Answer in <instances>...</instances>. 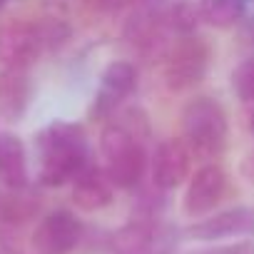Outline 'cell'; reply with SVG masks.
Wrapping results in <instances>:
<instances>
[{"label": "cell", "mask_w": 254, "mask_h": 254, "mask_svg": "<svg viewBox=\"0 0 254 254\" xmlns=\"http://www.w3.org/2000/svg\"><path fill=\"white\" fill-rule=\"evenodd\" d=\"M187 237L194 242H224L237 237H254V207L237 204L222 212H212L190 224Z\"/></svg>", "instance_id": "obj_8"}, {"label": "cell", "mask_w": 254, "mask_h": 254, "mask_svg": "<svg viewBox=\"0 0 254 254\" xmlns=\"http://www.w3.org/2000/svg\"><path fill=\"white\" fill-rule=\"evenodd\" d=\"M212 50L204 38L185 35L170 48L165 58V85L170 90H190L204 80Z\"/></svg>", "instance_id": "obj_4"}, {"label": "cell", "mask_w": 254, "mask_h": 254, "mask_svg": "<svg viewBox=\"0 0 254 254\" xmlns=\"http://www.w3.org/2000/svg\"><path fill=\"white\" fill-rule=\"evenodd\" d=\"M247 3H254V0H247Z\"/></svg>", "instance_id": "obj_25"}, {"label": "cell", "mask_w": 254, "mask_h": 254, "mask_svg": "<svg viewBox=\"0 0 254 254\" xmlns=\"http://www.w3.org/2000/svg\"><path fill=\"white\" fill-rule=\"evenodd\" d=\"M232 90L242 102H254V58L242 60L234 70H232Z\"/></svg>", "instance_id": "obj_18"}, {"label": "cell", "mask_w": 254, "mask_h": 254, "mask_svg": "<svg viewBox=\"0 0 254 254\" xmlns=\"http://www.w3.org/2000/svg\"><path fill=\"white\" fill-rule=\"evenodd\" d=\"M182 140L194 157L214 160L224 152L229 122L224 107L214 97H194L182 107Z\"/></svg>", "instance_id": "obj_3"}, {"label": "cell", "mask_w": 254, "mask_h": 254, "mask_svg": "<svg viewBox=\"0 0 254 254\" xmlns=\"http://www.w3.org/2000/svg\"><path fill=\"white\" fill-rule=\"evenodd\" d=\"M38 182L43 187H63L90 165V142L85 127L67 120H53L35 137Z\"/></svg>", "instance_id": "obj_2"}, {"label": "cell", "mask_w": 254, "mask_h": 254, "mask_svg": "<svg viewBox=\"0 0 254 254\" xmlns=\"http://www.w3.org/2000/svg\"><path fill=\"white\" fill-rule=\"evenodd\" d=\"M115 199V185L107 177L105 167L87 165L72 180V202L82 212H100Z\"/></svg>", "instance_id": "obj_12"}, {"label": "cell", "mask_w": 254, "mask_h": 254, "mask_svg": "<svg viewBox=\"0 0 254 254\" xmlns=\"http://www.w3.org/2000/svg\"><path fill=\"white\" fill-rule=\"evenodd\" d=\"M0 185L5 190H23L30 185L25 145L15 132L0 130Z\"/></svg>", "instance_id": "obj_13"}, {"label": "cell", "mask_w": 254, "mask_h": 254, "mask_svg": "<svg viewBox=\"0 0 254 254\" xmlns=\"http://www.w3.org/2000/svg\"><path fill=\"white\" fill-rule=\"evenodd\" d=\"M43 50L35 23L8 20L0 25V65L5 70H28L38 63Z\"/></svg>", "instance_id": "obj_6"}, {"label": "cell", "mask_w": 254, "mask_h": 254, "mask_svg": "<svg viewBox=\"0 0 254 254\" xmlns=\"http://www.w3.org/2000/svg\"><path fill=\"white\" fill-rule=\"evenodd\" d=\"M30 80L25 70L0 72V122H18L30 102Z\"/></svg>", "instance_id": "obj_14"}, {"label": "cell", "mask_w": 254, "mask_h": 254, "mask_svg": "<svg viewBox=\"0 0 254 254\" xmlns=\"http://www.w3.org/2000/svg\"><path fill=\"white\" fill-rule=\"evenodd\" d=\"M150 137V122L140 107H127L110 120L100 132V152L105 172L115 190H137L145 180L150 155L145 140Z\"/></svg>", "instance_id": "obj_1"}, {"label": "cell", "mask_w": 254, "mask_h": 254, "mask_svg": "<svg viewBox=\"0 0 254 254\" xmlns=\"http://www.w3.org/2000/svg\"><path fill=\"white\" fill-rule=\"evenodd\" d=\"M165 23H167V33H175L177 38L194 35L202 23L197 3H192V0H170L165 10Z\"/></svg>", "instance_id": "obj_17"}, {"label": "cell", "mask_w": 254, "mask_h": 254, "mask_svg": "<svg viewBox=\"0 0 254 254\" xmlns=\"http://www.w3.org/2000/svg\"><path fill=\"white\" fill-rule=\"evenodd\" d=\"M5 3H8V0H0V10H3V8H5Z\"/></svg>", "instance_id": "obj_23"}, {"label": "cell", "mask_w": 254, "mask_h": 254, "mask_svg": "<svg viewBox=\"0 0 254 254\" xmlns=\"http://www.w3.org/2000/svg\"><path fill=\"white\" fill-rule=\"evenodd\" d=\"M190 165H192V152L185 145V140H177V137L162 140L150 157L152 185L160 187L162 192L180 187L190 177Z\"/></svg>", "instance_id": "obj_10"}, {"label": "cell", "mask_w": 254, "mask_h": 254, "mask_svg": "<svg viewBox=\"0 0 254 254\" xmlns=\"http://www.w3.org/2000/svg\"><path fill=\"white\" fill-rule=\"evenodd\" d=\"M249 28H252V35H254V23H252V25H249Z\"/></svg>", "instance_id": "obj_24"}, {"label": "cell", "mask_w": 254, "mask_h": 254, "mask_svg": "<svg viewBox=\"0 0 254 254\" xmlns=\"http://www.w3.org/2000/svg\"><path fill=\"white\" fill-rule=\"evenodd\" d=\"M242 175L254 185V150L244 155V160H242Z\"/></svg>", "instance_id": "obj_21"}, {"label": "cell", "mask_w": 254, "mask_h": 254, "mask_svg": "<svg viewBox=\"0 0 254 254\" xmlns=\"http://www.w3.org/2000/svg\"><path fill=\"white\" fill-rule=\"evenodd\" d=\"M92 3L100 8V10H107V13H117L127 5H132L135 0H92Z\"/></svg>", "instance_id": "obj_20"}, {"label": "cell", "mask_w": 254, "mask_h": 254, "mask_svg": "<svg viewBox=\"0 0 254 254\" xmlns=\"http://www.w3.org/2000/svg\"><path fill=\"white\" fill-rule=\"evenodd\" d=\"M35 25H38V33H40V40H43L45 50L60 48L70 38V25L65 20H60V18H45V20H40Z\"/></svg>", "instance_id": "obj_19"}, {"label": "cell", "mask_w": 254, "mask_h": 254, "mask_svg": "<svg viewBox=\"0 0 254 254\" xmlns=\"http://www.w3.org/2000/svg\"><path fill=\"white\" fill-rule=\"evenodd\" d=\"M249 130H252V135H254V112L249 115Z\"/></svg>", "instance_id": "obj_22"}, {"label": "cell", "mask_w": 254, "mask_h": 254, "mask_svg": "<svg viewBox=\"0 0 254 254\" xmlns=\"http://www.w3.org/2000/svg\"><path fill=\"white\" fill-rule=\"evenodd\" d=\"M224 192H227V172L214 162L202 165L187 182L182 209L187 217L202 219L214 212V207L222 202Z\"/></svg>", "instance_id": "obj_9"}, {"label": "cell", "mask_w": 254, "mask_h": 254, "mask_svg": "<svg viewBox=\"0 0 254 254\" xmlns=\"http://www.w3.org/2000/svg\"><path fill=\"white\" fill-rule=\"evenodd\" d=\"M10 194L0 199V222L3 224H15L23 227L25 222H30L38 209H40V197L28 187L23 190H8Z\"/></svg>", "instance_id": "obj_15"}, {"label": "cell", "mask_w": 254, "mask_h": 254, "mask_svg": "<svg viewBox=\"0 0 254 254\" xmlns=\"http://www.w3.org/2000/svg\"><path fill=\"white\" fill-rule=\"evenodd\" d=\"M135 90H137V67L130 60L110 63L100 75V85H97V92L90 107V117L107 120Z\"/></svg>", "instance_id": "obj_7"}, {"label": "cell", "mask_w": 254, "mask_h": 254, "mask_svg": "<svg viewBox=\"0 0 254 254\" xmlns=\"http://www.w3.org/2000/svg\"><path fill=\"white\" fill-rule=\"evenodd\" d=\"M165 10H167V3H162V0H147V3H142L125 25L127 43L145 53L155 50V45H160L162 35L167 33Z\"/></svg>", "instance_id": "obj_11"}, {"label": "cell", "mask_w": 254, "mask_h": 254, "mask_svg": "<svg viewBox=\"0 0 254 254\" xmlns=\"http://www.w3.org/2000/svg\"><path fill=\"white\" fill-rule=\"evenodd\" d=\"M197 8L202 23L217 30H229L244 18L247 0H197Z\"/></svg>", "instance_id": "obj_16"}, {"label": "cell", "mask_w": 254, "mask_h": 254, "mask_svg": "<svg viewBox=\"0 0 254 254\" xmlns=\"http://www.w3.org/2000/svg\"><path fill=\"white\" fill-rule=\"evenodd\" d=\"M85 234L82 219L70 209L48 212L30 234V247L35 254H72Z\"/></svg>", "instance_id": "obj_5"}]
</instances>
